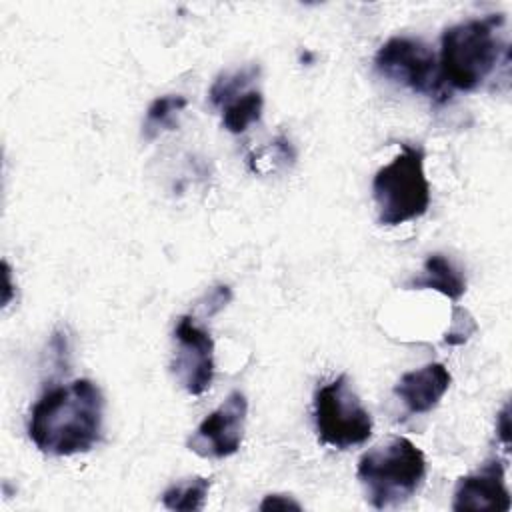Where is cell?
Here are the masks:
<instances>
[{
  "label": "cell",
  "mask_w": 512,
  "mask_h": 512,
  "mask_svg": "<svg viewBox=\"0 0 512 512\" xmlns=\"http://www.w3.org/2000/svg\"><path fill=\"white\" fill-rule=\"evenodd\" d=\"M104 404L102 390L88 378L52 386L30 408L28 436L46 456L90 452L102 438Z\"/></svg>",
  "instance_id": "obj_1"
},
{
  "label": "cell",
  "mask_w": 512,
  "mask_h": 512,
  "mask_svg": "<svg viewBox=\"0 0 512 512\" xmlns=\"http://www.w3.org/2000/svg\"><path fill=\"white\" fill-rule=\"evenodd\" d=\"M506 16L486 14L448 26L440 36L438 72L446 90H478L504 60L508 62Z\"/></svg>",
  "instance_id": "obj_2"
},
{
  "label": "cell",
  "mask_w": 512,
  "mask_h": 512,
  "mask_svg": "<svg viewBox=\"0 0 512 512\" xmlns=\"http://www.w3.org/2000/svg\"><path fill=\"white\" fill-rule=\"evenodd\" d=\"M426 470L424 452L412 440L392 436L360 456L356 476L370 506L386 510L408 502L420 490Z\"/></svg>",
  "instance_id": "obj_3"
},
{
  "label": "cell",
  "mask_w": 512,
  "mask_h": 512,
  "mask_svg": "<svg viewBox=\"0 0 512 512\" xmlns=\"http://www.w3.org/2000/svg\"><path fill=\"white\" fill-rule=\"evenodd\" d=\"M378 224L398 226L424 216L430 208V182L424 172V150L408 142L372 178Z\"/></svg>",
  "instance_id": "obj_4"
},
{
  "label": "cell",
  "mask_w": 512,
  "mask_h": 512,
  "mask_svg": "<svg viewBox=\"0 0 512 512\" xmlns=\"http://www.w3.org/2000/svg\"><path fill=\"white\" fill-rule=\"evenodd\" d=\"M314 424L318 440L338 450L360 446L372 436V416L346 374L316 390Z\"/></svg>",
  "instance_id": "obj_5"
},
{
  "label": "cell",
  "mask_w": 512,
  "mask_h": 512,
  "mask_svg": "<svg viewBox=\"0 0 512 512\" xmlns=\"http://www.w3.org/2000/svg\"><path fill=\"white\" fill-rule=\"evenodd\" d=\"M374 70L382 78L406 86L416 94H424L434 102H446L450 98V90H446L440 80L438 58L420 38H388L374 56Z\"/></svg>",
  "instance_id": "obj_6"
},
{
  "label": "cell",
  "mask_w": 512,
  "mask_h": 512,
  "mask_svg": "<svg viewBox=\"0 0 512 512\" xmlns=\"http://www.w3.org/2000/svg\"><path fill=\"white\" fill-rule=\"evenodd\" d=\"M214 340L192 316H180L174 326L170 370L190 396L204 394L214 380Z\"/></svg>",
  "instance_id": "obj_7"
},
{
  "label": "cell",
  "mask_w": 512,
  "mask_h": 512,
  "mask_svg": "<svg viewBox=\"0 0 512 512\" xmlns=\"http://www.w3.org/2000/svg\"><path fill=\"white\" fill-rule=\"evenodd\" d=\"M248 416V400L240 390H232L226 400L212 410L188 436L186 446L200 458H228L242 446Z\"/></svg>",
  "instance_id": "obj_8"
},
{
  "label": "cell",
  "mask_w": 512,
  "mask_h": 512,
  "mask_svg": "<svg viewBox=\"0 0 512 512\" xmlns=\"http://www.w3.org/2000/svg\"><path fill=\"white\" fill-rule=\"evenodd\" d=\"M512 506L506 486V466L496 456L486 460L478 470L458 478L454 488L452 510H496L508 512Z\"/></svg>",
  "instance_id": "obj_9"
},
{
  "label": "cell",
  "mask_w": 512,
  "mask_h": 512,
  "mask_svg": "<svg viewBox=\"0 0 512 512\" xmlns=\"http://www.w3.org/2000/svg\"><path fill=\"white\" fill-rule=\"evenodd\" d=\"M450 382V370L442 362H430L402 374L394 386V394L410 414H426L440 404Z\"/></svg>",
  "instance_id": "obj_10"
},
{
  "label": "cell",
  "mask_w": 512,
  "mask_h": 512,
  "mask_svg": "<svg viewBox=\"0 0 512 512\" xmlns=\"http://www.w3.org/2000/svg\"><path fill=\"white\" fill-rule=\"evenodd\" d=\"M406 290H436L452 302H458L466 292V276L444 254L432 252L424 260L422 272L404 284Z\"/></svg>",
  "instance_id": "obj_11"
},
{
  "label": "cell",
  "mask_w": 512,
  "mask_h": 512,
  "mask_svg": "<svg viewBox=\"0 0 512 512\" xmlns=\"http://www.w3.org/2000/svg\"><path fill=\"white\" fill-rule=\"evenodd\" d=\"M188 106V100L180 94H164L150 102L144 124L142 136L144 140H154L162 132H170L178 128V116Z\"/></svg>",
  "instance_id": "obj_12"
},
{
  "label": "cell",
  "mask_w": 512,
  "mask_h": 512,
  "mask_svg": "<svg viewBox=\"0 0 512 512\" xmlns=\"http://www.w3.org/2000/svg\"><path fill=\"white\" fill-rule=\"evenodd\" d=\"M264 108V96L260 90L248 88L246 92L232 98L228 104H224L222 110V126L232 134H242L260 120Z\"/></svg>",
  "instance_id": "obj_13"
},
{
  "label": "cell",
  "mask_w": 512,
  "mask_h": 512,
  "mask_svg": "<svg viewBox=\"0 0 512 512\" xmlns=\"http://www.w3.org/2000/svg\"><path fill=\"white\" fill-rule=\"evenodd\" d=\"M210 484H212L210 478H204V476L182 478L164 490L162 504L168 510H182V512L202 510L208 490H210Z\"/></svg>",
  "instance_id": "obj_14"
},
{
  "label": "cell",
  "mask_w": 512,
  "mask_h": 512,
  "mask_svg": "<svg viewBox=\"0 0 512 512\" xmlns=\"http://www.w3.org/2000/svg\"><path fill=\"white\" fill-rule=\"evenodd\" d=\"M258 74H260V66L248 64V66L228 70V72H222L220 76H216V80L212 82V86L208 90V98H210L212 106L222 108L232 98L246 92L248 86L258 78Z\"/></svg>",
  "instance_id": "obj_15"
},
{
  "label": "cell",
  "mask_w": 512,
  "mask_h": 512,
  "mask_svg": "<svg viewBox=\"0 0 512 512\" xmlns=\"http://www.w3.org/2000/svg\"><path fill=\"white\" fill-rule=\"evenodd\" d=\"M478 330V324L474 320V316L460 306L452 308V320H450V328L444 332V342L450 346H458L468 342V338Z\"/></svg>",
  "instance_id": "obj_16"
},
{
  "label": "cell",
  "mask_w": 512,
  "mask_h": 512,
  "mask_svg": "<svg viewBox=\"0 0 512 512\" xmlns=\"http://www.w3.org/2000/svg\"><path fill=\"white\" fill-rule=\"evenodd\" d=\"M258 510H262V512H270V510H302V504L296 502L288 494H268L260 502Z\"/></svg>",
  "instance_id": "obj_17"
},
{
  "label": "cell",
  "mask_w": 512,
  "mask_h": 512,
  "mask_svg": "<svg viewBox=\"0 0 512 512\" xmlns=\"http://www.w3.org/2000/svg\"><path fill=\"white\" fill-rule=\"evenodd\" d=\"M232 300V290L228 286H216L206 294V302H208V314H214L218 310H222L228 302Z\"/></svg>",
  "instance_id": "obj_18"
},
{
  "label": "cell",
  "mask_w": 512,
  "mask_h": 512,
  "mask_svg": "<svg viewBox=\"0 0 512 512\" xmlns=\"http://www.w3.org/2000/svg\"><path fill=\"white\" fill-rule=\"evenodd\" d=\"M496 434H498V438L502 440V444L506 446V450H508V446H510V418H508V404H504V408L498 412V416H496Z\"/></svg>",
  "instance_id": "obj_19"
},
{
  "label": "cell",
  "mask_w": 512,
  "mask_h": 512,
  "mask_svg": "<svg viewBox=\"0 0 512 512\" xmlns=\"http://www.w3.org/2000/svg\"><path fill=\"white\" fill-rule=\"evenodd\" d=\"M2 270H4V294H2V306H8L12 300V272L6 260H2Z\"/></svg>",
  "instance_id": "obj_20"
}]
</instances>
